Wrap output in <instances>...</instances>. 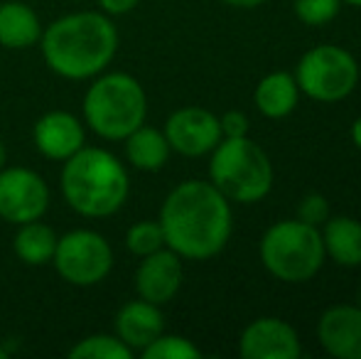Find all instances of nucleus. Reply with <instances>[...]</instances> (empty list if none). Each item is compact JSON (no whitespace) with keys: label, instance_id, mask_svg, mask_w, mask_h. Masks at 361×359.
Listing matches in <instances>:
<instances>
[{"label":"nucleus","instance_id":"f257e3e1","mask_svg":"<svg viewBox=\"0 0 361 359\" xmlns=\"http://www.w3.org/2000/svg\"><path fill=\"white\" fill-rule=\"evenodd\" d=\"M157 221L167 249L185 261H207L226 249L233 209L209 180H185L165 197Z\"/></svg>","mask_w":361,"mask_h":359},{"label":"nucleus","instance_id":"f03ea898","mask_svg":"<svg viewBox=\"0 0 361 359\" xmlns=\"http://www.w3.org/2000/svg\"><path fill=\"white\" fill-rule=\"evenodd\" d=\"M42 57L57 77L84 82L106 72L118 52V30L101 10L57 18L42 30Z\"/></svg>","mask_w":361,"mask_h":359},{"label":"nucleus","instance_id":"7ed1b4c3","mask_svg":"<svg viewBox=\"0 0 361 359\" xmlns=\"http://www.w3.org/2000/svg\"><path fill=\"white\" fill-rule=\"evenodd\" d=\"M59 185L67 205L89 219L116 214L130 192L126 165L111 150L96 145H84L64 160Z\"/></svg>","mask_w":361,"mask_h":359},{"label":"nucleus","instance_id":"20e7f679","mask_svg":"<svg viewBox=\"0 0 361 359\" xmlns=\"http://www.w3.org/2000/svg\"><path fill=\"white\" fill-rule=\"evenodd\" d=\"M209 155V182L231 205H256L271 195L276 170L256 140L221 138Z\"/></svg>","mask_w":361,"mask_h":359},{"label":"nucleus","instance_id":"39448f33","mask_svg":"<svg viewBox=\"0 0 361 359\" xmlns=\"http://www.w3.org/2000/svg\"><path fill=\"white\" fill-rule=\"evenodd\" d=\"M84 123L106 140H123L145 123L147 94L128 72H101L84 94Z\"/></svg>","mask_w":361,"mask_h":359},{"label":"nucleus","instance_id":"423d86ee","mask_svg":"<svg viewBox=\"0 0 361 359\" xmlns=\"http://www.w3.org/2000/svg\"><path fill=\"white\" fill-rule=\"evenodd\" d=\"M258 259L276 281L300 286L322 271L327 256L317 226L300 219H281L263 231Z\"/></svg>","mask_w":361,"mask_h":359},{"label":"nucleus","instance_id":"0eeeda50","mask_svg":"<svg viewBox=\"0 0 361 359\" xmlns=\"http://www.w3.org/2000/svg\"><path fill=\"white\" fill-rule=\"evenodd\" d=\"M295 82L300 94L317 104H339L359 87L361 69L349 49L339 44H317L298 59Z\"/></svg>","mask_w":361,"mask_h":359},{"label":"nucleus","instance_id":"6e6552de","mask_svg":"<svg viewBox=\"0 0 361 359\" xmlns=\"http://www.w3.org/2000/svg\"><path fill=\"white\" fill-rule=\"evenodd\" d=\"M52 266L69 286H99L114 269V249L109 239L99 231L74 229L59 236Z\"/></svg>","mask_w":361,"mask_h":359},{"label":"nucleus","instance_id":"1a4fd4ad","mask_svg":"<svg viewBox=\"0 0 361 359\" xmlns=\"http://www.w3.org/2000/svg\"><path fill=\"white\" fill-rule=\"evenodd\" d=\"M49 209V187L39 173L30 168L0 170V219L10 224L42 219Z\"/></svg>","mask_w":361,"mask_h":359},{"label":"nucleus","instance_id":"9d476101","mask_svg":"<svg viewBox=\"0 0 361 359\" xmlns=\"http://www.w3.org/2000/svg\"><path fill=\"white\" fill-rule=\"evenodd\" d=\"M162 133L170 143V150L185 155V158L209 155L224 138L219 116L202 106H185V109L172 111L167 116Z\"/></svg>","mask_w":361,"mask_h":359},{"label":"nucleus","instance_id":"9b49d317","mask_svg":"<svg viewBox=\"0 0 361 359\" xmlns=\"http://www.w3.org/2000/svg\"><path fill=\"white\" fill-rule=\"evenodd\" d=\"M238 355L243 359H298L302 355V342L288 320L263 315L241 330Z\"/></svg>","mask_w":361,"mask_h":359},{"label":"nucleus","instance_id":"f8f14e48","mask_svg":"<svg viewBox=\"0 0 361 359\" xmlns=\"http://www.w3.org/2000/svg\"><path fill=\"white\" fill-rule=\"evenodd\" d=\"M182 256L175 254L172 249L162 246V249L152 251L140 259L138 269H135V293L147 303L155 305H167L175 300L180 293L182 281H185V266H182Z\"/></svg>","mask_w":361,"mask_h":359},{"label":"nucleus","instance_id":"ddd939ff","mask_svg":"<svg viewBox=\"0 0 361 359\" xmlns=\"http://www.w3.org/2000/svg\"><path fill=\"white\" fill-rule=\"evenodd\" d=\"M32 140L44 158L64 163L86 145V128L79 116L69 111H47L35 123Z\"/></svg>","mask_w":361,"mask_h":359},{"label":"nucleus","instance_id":"4468645a","mask_svg":"<svg viewBox=\"0 0 361 359\" xmlns=\"http://www.w3.org/2000/svg\"><path fill=\"white\" fill-rule=\"evenodd\" d=\"M317 342L334 359H361V308H327L317 320Z\"/></svg>","mask_w":361,"mask_h":359},{"label":"nucleus","instance_id":"2eb2a0df","mask_svg":"<svg viewBox=\"0 0 361 359\" xmlns=\"http://www.w3.org/2000/svg\"><path fill=\"white\" fill-rule=\"evenodd\" d=\"M114 330L133 352H143L157 335L165 332V317H162L160 305L138 298V300L126 303L116 312Z\"/></svg>","mask_w":361,"mask_h":359},{"label":"nucleus","instance_id":"dca6fc26","mask_svg":"<svg viewBox=\"0 0 361 359\" xmlns=\"http://www.w3.org/2000/svg\"><path fill=\"white\" fill-rule=\"evenodd\" d=\"M324 256L342 269H359L361 266V221L357 217L337 214L319 226Z\"/></svg>","mask_w":361,"mask_h":359},{"label":"nucleus","instance_id":"f3484780","mask_svg":"<svg viewBox=\"0 0 361 359\" xmlns=\"http://www.w3.org/2000/svg\"><path fill=\"white\" fill-rule=\"evenodd\" d=\"M300 87L293 72H271L256 84L253 104L263 118H288L300 104Z\"/></svg>","mask_w":361,"mask_h":359},{"label":"nucleus","instance_id":"a211bd4d","mask_svg":"<svg viewBox=\"0 0 361 359\" xmlns=\"http://www.w3.org/2000/svg\"><path fill=\"white\" fill-rule=\"evenodd\" d=\"M42 23L23 0L0 3V44L8 49H30L39 44Z\"/></svg>","mask_w":361,"mask_h":359},{"label":"nucleus","instance_id":"6ab92c4d","mask_svg":"<svg viewBox=\"0 0 361 359\" xmlns=\"http://www.w3.org/2000/svg\"><path fill=\"white\" fill-rule=\"evenodd\" d=\"M126 145V160L140 173H157L167 165L170 160V143H167L165 133L152 126H138L133 133L123 138Z\"/></svg>","mask_w":361,"mask_h":359},{"label":"nucleus","instance_id":"aec40b11","mask_svg":"<svg viewBox=\"0 0 361 359\" xmlns=\"http://www.w3.org/2000/svg\"><path fill=\"white\" fill-rule=\"evenodd\" d=\"M57 231L49 224H44L42 219L25 221L18 224L13 239V251L23 264L27 266H47L52 264L54 251H57Z\"/></svg>","mask_w":361,"mask_h":359},{"label":"nucleus","instance_id":"412c9836","mask_svg":"<svg viewBox=\"0 0 361 359\" xmlns=\"http://www.w3.org/2000/svg\"><path fill=\"white\" fill-rule=\"evenodd\" d=\"M72 359H133V350L118 335H89L69 350Z\"/></svg>","mask_w":361,"mask_h":359},{"label":"nucleus","instance_id":"4be33fe9","mask_svg":"<svg viewBox=\"0 0 361 359\" xmlns=\"http://www.w3.org/2000/svg\"><path fill=\"white\" fill-rule=\"evenodd\" d=\"M162 246H165V234H162V226L157 219L135 221L126 231V249L133 256H138V259L162 249Z\"/></svg>","mask_w":361,"mask_h":359},{"label":"nucleus","instance_id":"5701e85b","mask_svg":"<svg viewBox=\"0 0 361 359\" xmlns=\"http://www.w3.org/2000/svg\"><path fill=\"white\" fill-rule=\"evenodd\" d=\"M145 359H200L202 350L192 340L182 335H157L150 345L140 352Z\"/></svg>","mask_w":361,"mask_h":359},{"label":"nucleus","instance_id":"b1692460","mask_svg":"<svg viewBox=\"0 0 361 359\" xmlns=\"http://www.w3.org/2000/svg\"><path fill=\"white\" fill-rule=\"evenodd\" d=\"M342 0H293V13L307 28H324L342 10Z\"/></svg>","mask_w":361,"mask_h":359},{"label":"nucleus","instance_id":"393cba45","mask_svg":"<svg viewBox=\"0 0 361 359\" xmlns=\"http://www.w3.org/2000/svg\"><path fill=\"white\" fill-rule=\"evenodd\" d=\"M332 209H329V200L322 192H307L305 197H300L298 202V212H295V219L305 221L310 226H322L329 219Z\"/></svg>","mask_w":361,"mask_h":359},{"label":"nucleus","instance_id":"a878e982","mask_svg":"<svg viewBox=\"0 0 361 359\" xmlns=\"http://www.w3.org/2000/svg\"><path fill=\"white\" fill-rule=\"evenodd\" d=\"M219 126H221V135L224 138H241L248 135L251 123H248V116L243 111H226L224 116H219Z\"/></svg>","mask_w":361,"mask_h":359},{"label":"nucleus","instance_id":"bb28decb","mask_svg":"<svg viewBox=\"0 0 361 359\" xmlns=\"http://www.w3.org/2000/svg\"><path fill=\"white\" fill-rule=\"evenodd\" d=\"M99 10L106 15H128L130 10L138 8L140 0H96Z\"/></svg>","mask_w":361,"mask_h":359},{"label":"nucleus","instance_id":"cd10ccee","mask_svg":"<svg viewBox=\"0 0 361 359\" xmlns=\"http://www.w3.org/2000/svg\"><path fill=\"white\" fill-rule=\"evenodd\" d=\"M224 5H228V8H238V10H253L258 8V5H263L266 0H221Z\"/></svg>","mask_w":361,"mask_h":359},{"label":"nucleus","instance_id":"c85d7f7f","mask_svg":"<svg viewBox=\"0 0 361 359\" xmlns=\"http://www.w3.org/2000/svg\"><path fill=\"white\" fill-rule=\"evenodd\" d=\"M349 133H352V143H354V148H357L359 153H361V114L357 116V118H354L352 130H349Z\"/></svg>","mask_w":361,"mask_h":359},{"label":"nucleus","instance_id":"c756f323","mask_svg":"<svg viewBox=\"0 0 361 359\" xmlns=\"http://www.w3.org/2000/svg\"><path fill=\"white\" fill-rule=\"evenodd\" d=\"M5 163H8V150H5V143H3V138H0V170L5 168Z\"/></svg>","mask_w":361,"mask_h":359},{"label":"nucleus","instance_id":"7c9ffc66","mask_svg":"<svg viewBox=\"0 0 361 359\" xmlns=\"http://www.w3.org/2000/svg\"><path fill=\"white\" fill-rule=\"evenodd\" d=\"M344 5H352V8H361V0H342Z\"/></svg>","mask_w":361,"mask_h":359},{"label":"nucleus","instance_id":"2f4dec72","mask_svg":"<svg viewBox=\"0 0 361 359\" xmlns=\"http://www.w3.org/2000/svg\"><path fill=\"white\" fill-rule=\"evenodd\" d=\"M0 359H8V350L3 345H0Z\"/></svg>","mask_w":361,"mask_h":359},{"label":"nucleus","instance_id":"473e14b6","mask_svg":"<svg viewBox=\"0 0 361 359\" xmlns=\"http://www.w3.org/2000/svg\"><path fill=\"white\" fill-rule=\"evenodd\" d=\"M357 305L361 308V288H359V298H357Z\"/></svg>","mask_w":361,"mask_h":359}]
</instances>
